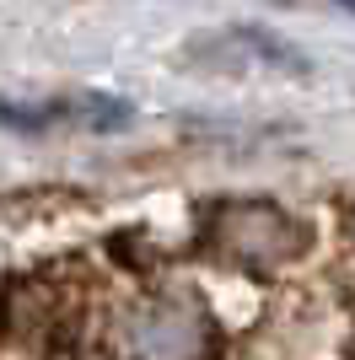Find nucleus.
<instances>
[{"label":"nucleus","instance_id":"1","mask_svg":"<svg viewBox=\"0 0 355 360\" xmlns=\"http://www.w3.org/2000/svg\"><path fill=\"white\" fill-rule=\"evenodd\" d=\"M113 360H210L216 328L194 296H151L118 307L108 323Z\"/></svg>","mask_w":355,"mask_h":360},{"label":"nucleus","instance_id":"2","mask_svg":"<svg viewBox=\"0 0 355 360\" xmlns=\"http://www.w3.org/2000/svg\"><path fill=\"white\" fill-rule=\"evenodd\" d=\"M210 242H216V253L232 258V264H248V269H275L285 258H296L307 248V231L280 210V205H264V199H253V205H226L210 226Z\"/></svg>","mask_w":355,"mask_h":360}]
</instances>
